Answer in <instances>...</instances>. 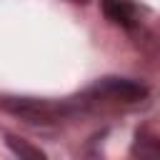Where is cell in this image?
<instances>
[{
  "label": "cell",
  "instance_id": "3957f363",
  "mask_svg": "<svg viewBox=\"0 0 160 160\" xmlns=\"http://www.w3.org/2000/svg\"><path fill=\"white\" fill-rule=\"evenodd\" d=\"M102 12L112 25L122 30H132L138 25V8L130 0H102Z\"/></svg>",
  "mask_w": 160,
  "mask_h": 160
},
{
  "label": "cell",
  "instance_id": "277c9868",
  "mask_svg": "<svg viewBox=\"0 0 160 160\" xmlns=\"http://www.w3.org/2000/svg\"><path fill=\"white\" fill-rule=\"evenodd\" d=\"M132 155H140V158H160V140L158 138L138 135V140L132 145Z\"/></svg>",
  "mask_w": 160,
  "mask_h": 160
},
{
  "label": "cell",
  "instance_id": "5b68a950",
  "mask_svg": "<svg viewBox=\"0 0 160 160\" xmlns=\"http://www.w3.org/2000/svg\"><path fill=\"white\" fill-rule=\"evenodd\" d=\"M8 145H10V150H12L15 155H20V158H45V152H42L40 148H30L25 140H20V138H15V135H8Z\"/></svg>",
  "mask_w": 160,
  "mask_h": 160
},
{
  "label": "cell",
  "instance_id": "6da1fadb",
  "mask_svg": "<svg viewBox=\"0 0 160 160\" xmlns=\"http://www.w3.org/2000/svg\"><path fill=\"white\" fill-rule=\"evenodd\" d=\"M0 108L30 125H55L82 112V100H40V98H0Z\"/></svg>",
  "mask_w": 160,
  "mask_h": 160
},
{
  "label": "cell",
  "instance_id": "7a4b0ae2",
  "mask_svg": "<svg viewBox=\"0 0 160 160\" xmlns=\"http://www.w3.org/2000/svg\"><path fill=\"white\" fill-rule=\"evenodd\" d=\"M145 98H148V88L142 82L128 80V78H102L80 95L82 105H92V102H118V105L125 102V105H132V102H140Z\"/></svg>",
  "mask_w": 160,
  "mask_h": 160
}]
</instances>
